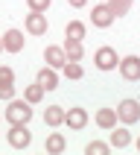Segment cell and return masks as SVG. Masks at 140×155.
I'll return each instance as SVG.
<instances>
[{
  "label": "cell",
  "instance_id": "6da1fadb",
  "mask_svg": "<svg viewBox=\"0 0 140 155\" xmlns=\"http://www.w3.org/2000/svg\"><path fill=\"white\" fill-rule=\"evenodd\" d=\"M9 120V126H15V123H29L32 120V105L26 103V100H9V105H6V114H3Z\"/></svg>",
  "mask_w": 140,
  "mask_h": 155
},
{
  "label": "cell",
  "instance_id": "7a4b0ae2",
  "mask_svg": "<svg viewBox=\"0 0 140 155\" xmlns=\"http://www.w3.org/2000/svg\"><path fill=\"white\" fill-rule=\"evenodd\" d=\"M6 140H9V147H12V149H29V143H32L29 123H15V126L6 132Z\"/></svg>",
  "mask_w": 140,
  "mask_h": 155
},
{
  "label": "cell",
  "instance_id": "3957f363",
  "mask_svg": "<svg viewBox=\"0 0 140 155\" xmlns=\"http://www.w3.org/2000/svg\"><path fill=\"white\" fill-rule=\"evenodd\" d=\"M117 111V120L122 123V126H131V123L140 120V100H120V105L114 108Z\"/></svg>",
  "mask_w": 140,
  "mask_h": 155
},
{
  "label": "cell",
  "instance_id": "277c9868",
  "mask_svg": "<svg viewBox=\"0 0 140 155\" xmlns=\"http://www.w3.org/2000/svg\"><path fill=\"white\" fill-rule=\"evenodd\" d=\"M117 68H120V76L126 79V82H140V56H122L120 61H117Z\"/></svg>",
  "mask_w": 140,
  "mask_h": 155
},
{
  "label": "cell",
  "instance_id": "5b68a950",
  "mask_svg": "<svg viewBox=\"0 0 140 155\" xmlns=\"http://www.w3.org/2000/svg\"><path fill=\"white\" fill-rule=\"evenodd\" d=\"M117 61H120V56H117V50L108 47V44L99 47V50L94 53V64H96L99 70H114V68H117Z\"/></svg>",
  "mask_w": 140,
  "mask_h": 155
},
{
  "label": "cell",
  "instance_id": "8992f818",
  "mask_svg": "<svg viewBox=\"0 0 140 155\" xmlns=\"http://www.w3.org/2000/svg\"><path fill=\"white\" fill-rule=\"evenodd\" d=\"M114 21H117V18H114V12L108 9V3H96V6H94V12H91V24H94L96 29H108Z\"/></svg>",
  "mask_w": 140,
  "mask_h": 155
},
{
  "label": "cell",
  "instance_id": "52a82bcc",
  "mask_svg": "<svg viewBox=\"0 0 140 155\" xmlns=\"http://www.w3.org/2000/svg\"><path fill=\"white\" fill-rule=\"evenodd\" d=\"M26 32L29 35H47V29H50V21H47V15L44 12H29L24 21Z\"/></svg>",
  "mask_w": 140,
  "mask_h": 155
},
{
  "label": "cell",
  "instance_id": "ba28073f",
  "mask_svg": "<svg viewBox=\"0 0 140 155\" xmlns=\"http://www.w3.org/2000/svg\"><path fill=\"white\" fill-rule=\"evenodd\" d=\"M64 126H67L70 132H79L88 126V108H79V105H73L70 111H64Z\"/></svg>",
  "mask_w": 140,
  "mask_h": 155
},
{
  "label": "cell",
  "instance_id": "9c48e42d",
  "mask_svg": "<svg viewBox=\"0 0 140 155\" xmlns=\"http://www.w3.org/2000/svg\"><path fill=\"white\" fill-rule=\"evenodd\" d=\"M24 44H26V38H24L21 29L12 26V29L3 32V50H6V53H21V50H24Z\"/></svg>",
  "mask_w": 140,
  "mask_h": 155
},
{
  "label": "cell",
  "instance_id": "30bf717a",
  "mask_svg": "<svg viewBox=\"0 0 140 155\" xmlns=\"http://www.w3.org/2000/svg\"><path fill=\"white\" fill-rule=\"evenodd\" d=\"M35 82H38L44 91H56V88H59V73H56V68H50V64L41 68L38 76H35Z\"/></svg>",
  "mask_w": 140,
  "mask_h": 155
},
{
  "label": "cell",
  "instance_id": "8fae6325",
  "mask_svg": "<svg viewBox=\"0 0 140 155\" xmlns=\"http://www.w3.org/2000/svg\"><path fill=\"white\" fill-rule=\"evenodd\" d=\"M44 149H47L50 155H61L64 149H67L64 135H61V132H50V135H47V140H44Z\"/></svg>",
  "mask_w": 140,
  "mask_h": 155
},
{
  "label": "cell",
  "instance_id": "7c38bea8",
  "mask_svg": "<svg viewBox=\"0 0 140 155\" xmlns=\"http://www.w3.org/2000/svg\"><path fill=\"white\" fill-rule=\"evenodd\" d=\"M44 61L50 64V68H56L59 70L64 61H67V56H64V47H56V44H50L47 50H44Z\"/></svg>",
  "mask_w": 140,
  "mask_h": 155
},
{
  "label": "cell",
  "instance_id": "4fadbf2b",
  "mask_svg": "<svg viewBox=\"0 0 140 155\" xmlns=\"http://www.w3.org/2000/svg\"><path fill=\"white\" fill-rule=\"evenodd\" d=\"M111 132V147L114 149H126L131 143V132L126 129V126H114V129H108Z\"/></svg>",
  "mask_w": 140,
  "mask_h": 155
},
{
  "label": "cell",
  "instance_id": "5bb4252c",
  "mask_svg": "<svg viewBox=\"0 0 140 155\" xmlns=\"http://www.w3.org/2000/svg\"><path fill=\"white\" fill-rule=\"evenodd\" d=\"M44 123H47L50 129H59L61 123H64V108H61V105H47V111H44Z\"/></svg>",
  "mask_w": 140,
  "mask_h": 155
},
{
  "label": "cell",
  "instance_id": "9a60e30c",
  "mask_svg": "<svg viewBox=\"0 0 140 155\" xmlns=\"http://www.w3.org/2000/svg\"><path fill=\"white\" fill-rule=\"evenodd\" d=\"M96 126L99 129H114L117 126V111L114 108H99L96 111Z\"/></svg>",
  "mask_w": 140,
  "mask_h": 155
},
{
  "label": "cell",
  "instance_id": "2e32d148",
  "mask_svg": "<svg viewBox=\"0 0 140 155\" xmlns=\"http://www.w3.org/2000/svg\"><path fill=\"white\" fill-rule=\"evenodd\" d=\"M64 56H67V61H82V56H85V47H82V41H73V38H67V41H64Z\"/></svg>",
  "mask_w": 140,
  "mask_h": 155
},
{
  "label": "cell",
  "instance_id": "e0dca14e",
  "mask_svg": "<svg viewBox=\"0 0 140 155\" xmlns=\"http://www.w3.org/2000/svg\"><path fill=\"white\" fill-rule=\"evenodd\" d=\"M88 32V26L82 24V21H70L67 26H64V38H73V41H82Z\"/></svg>",
  "mask_w": 140,
  "mask_h": 155
},
{
  "label": "cell",
  "instance_id": "ac0fdd59",
  "mask_svg": "<svg viewBox=\"0 0 140 155\" xmlns=\"http://www.w3.org/2000/svg\"><path fill=\"white\" fill-rule=\"evenodd\" d=\"M44 94H47V91H44L38 82H35V85H26V88H24V100H26L29 105H38V103L44 100Z\"/></svg>",
  "mask_w": 140,
  "mask_h": 155
},
{
  "label": "cell",
  "instance_id": "d6986e66",
  "mask_svg": "<svg viewBox=\"0 0 140 155\" xmlns=\"http://www.w3.org/2000/svg\"><path fill=\"white\" fill-rule=\"evenodd\" d=\"M105 3H108V9L114 12V18H122V15L131 12V3H134V0H105Z\"/></svg>",
  "mask_w": 140,
  "mask_h": 155
},
{
  "label": "cell",
  "instance_id": "ffe728a7",
  "mask_svg": "<svg viewBox=\"0 0 140 155\" xmlns=\"http://www.w3.org/2000/svg\"><path fill=\"white\" fill-rule=\"evenodd\" d=\"M61 73H64L67 79H73V82L85 76V70H82V64H79V61H64V64H61Z\"/></svg>",
  "mask_w": 140,
  "mask_h": 155
},
{
  "label": "cell",
  "instance_id": "44dd1931",
  "mask_svg": "<svg viewBox=\"0 0 140 155\" xmlns=\"http://www.w3.org/2000/svg\"><path fill=\"white\" fill-rule=\"evenodd\" d=\"M108 149H111V143H102V140H91L85 147L88 155H108Z\"/></svg>",
  "mask_w": 140,
  "mask_h": 155
},
{
  "label": "cell",
  "instance_id": "7402d4cb",
  "mask_svg": "<svg viewBox=\"0 0 140 155\" xmlns=\"http://www.w3.org/2000/svg\"><path fill=\"white\" fill-rule=\"evenodd\" d=\"M0 100H15V82H0Z\"/></svg>",
  "mask_w": 140,
  "mask_h": 155
},
{
  "label": "cell",
  "instance_id": "603a6c76",
  "mask_svg": "<svg viewBox=\"0 0 140 155\" xmlns=\"http://www.w3.org/2000/svg\"><path fill=\"white\" fill-rule=\"evenodd\" d=\"M52 0H26V6H29V12H47L50 9Z\"/></svg>",
  "mask_w": 140,
  "mask_h": 155
},
{
  "label": "cell",
  "instance_id": "cb8c5ba5",
  "mask_svg": "<svg viewBox=\"0 0 140 155\" xmlns=\"http://www.w3.org/2000/svg\"><path fill=\"white\" fill-rule=\"evenodd\" d=\"M0 82H15V70L6 68V64H0Z\"/></svg>",
  "mask_w": 140,
  "mask_h": 155
},
{
  "label": "cell",
  "instance_id": "d4e9b609",
  "mask_svg": "<svg viewBox=\"0 0 140 155\" xmlns=\"http://www.w3.org/2000/svg\"><path fill=\"white\" fill-rule=\"evenodd\" d=\"M67 3H70L73 9H85V6H88V0H67Z\"/></svg>",
  "mask_w": 140,
  "mask_h": 155
},
{
  "label": "cell",
  "instance_id": "484cf974",
  "mask_svg": "<svg viewBox=\"0 0 140 155\" xmlns=\"http://www.w3.org/2000/svg\"><path fill=\"white\" fill-rule=\"evenodd\" d=\"M0 53H3V35H0Z\"/></svg>",
  "mask_w": 140,
  "mask_h": 155
},
{
  "label": "cell",
  "instance_id": "4316f807",
  "mask_svg": "<svg viewBox=\"0 0 140 155\" xmlns=\"http://www.w3.org/2000/svg\"><path fill=\"white\" fill-rule=\"evenodd\" d=\"M137 152H140V138H137Z\"/></svg>",
  "mask_w": 140,
  "mask_h": 155
},
{
  "label": "cell",
  "instance_id": "83f0119b",
  "mask_svg": "<svg viewBox=\"0 0 140 155\" xmlns=\"http://www.w3.org/2000/svg\"><path fill=\"white\" fill-rule=\"evenodd\" d=\"M99 3H105V0H99Z\"/></svg>",
  "mask_w": 140,
  "mask_h": 155
}]
</instances>
